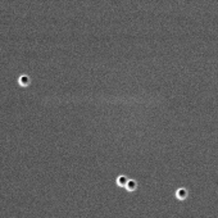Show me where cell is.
Wrapping results in <instances>:
<instances>
[{"label":"cell","instance_id":"6da1fadb","mask_svg":"<svg viewBox=\"0 0 218 218\" xmlns=\"http://www.w3.org/2000/svg\"><path fill=\"white\" fill-rule=\"evenodd\" d=\"M30 77H28L27 75H22V76H19V78H18V82H19V85L21 86H27V85H30Z\"/></svg>","mask_w":218,"mask_h":218},{"label":"cell","instance_id":"7a4b0ae2","mask_svg":"<svg viewBox=\"0 0 218 218\" xmlns=\"http://www.w3.org/2000/svg\"><path fill=\"white\" fill-rule=\"evenodd\" d=\"M176 196L181 200L186 199L187 198V190H186V189H178L177 193H176Z\"/></svg>","mask_w":218,"mask_h":218},{"label":"cell","instance_id":"3957f363","mask_svg":"<svg viewBox=\"0 0 218 218\" xmlns=\"http://www.w3.org/2000/svg\"><path fill=\"white\" fill-rule=\"evenodd\" d=\"M126 187L130 191H134L135 189H136V182L134 180H128V182H127V185H126Z\"/></svg>","mask_w":218,"mask_h":218},{"label":"cell","instance_id":"277c9868","mask_svg":"<svg viewBox=\"0 0 218 218\" xmlns=\"http://www.w3.org/2000/svg\"><path fill=\"white\" fill-rule=\"evenodd\" d=\"M127 182H128V180H127L125 176H121V177H118V180H117V184L121 185V186H126Z\"/></svg>","mask_w":218,"mask_h":218}]
</instances>
